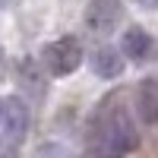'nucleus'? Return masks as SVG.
<instances>
[{
  "label": "nucleus",
  "mask_w": 158,
  "mask_h": 158,
  "mask_svg": "<svg viewBox=\"0 0 158 158\" xmlns=\"http://www.w3.org/2000/svg\"><path fill=\"white\" fill-rule=\"evenodd\" d=\"M139 146V130L123 108H101L89 127L85 149L92 158H123Z\"/></svg>",
  "instance_id": "1"
},
{
  "label": "nucleus",
  "mask_w": 158,
  "mask_h": 158,
  "mask_svg": "<svg viewBox=\"0 0 158 158\" xmlns=\"http://www.w3.org/2000/svg\"><path fill=\"white\" fill-rule=\"evenodd\" d=\"M41 63H44V70L51 76H57V79L73 76L79 70V63H82V44H79V38H73V35L54 38L51 44H44Z\"/></svg>",
  "instance_id": "2"
},
{
  "label": "nucleus",
  "mask_w": 158,
  "mask_h": 158,
  "mask_svg": "<svg viewBox=\"0 0 158 158\" xmlns=\"http://www.w3.org/2000/svg\"><path fill=\"white\" fill-rule=\"evenodd\" d=\"M29 123H32V114H29L25 98H22V95L3 98V120H0V133H3V142H6V146L22 142L25 133H29Z\"/></svg>",
  "instance_id": "3"
},
{
  "label": "nucleus",
  "mask_w": 158,
  "mask_h": 158,
  "mask_svg": "<svg viewBox=\"0 0 158 158\" xmlns=\"http://www.w3.org/2000/svg\"><path fill=\"white\" fill-rule=\"evenodd\" d=\"M123 19V6L120 0H89L85 6V29L95 38H108Z\"/></svg>",
  "instance_id": "4"
},
{
  "label": "nucleus",
  "mask_w": 158,
  "mask_h": 158,
  "mask_svg": "<svg viewBox=\"0 0 158 158\" xmlns=\"http://www.w3.org/2000/svg\"><path fill=\"white\" fill-rule=\"evenodd\" d=\"M120 51L127 54V60H133V63H149V60L158 57L155 38H152L146 29H139V25H130V29L123 32V38H120Z\"/></svg>",
  "instance_id": "5"
},
{
  "label": "nucleus",
  "mask_w": 158,
  "mask_h": 158,
  "mask_svg": "<svg viewBox=\"0 0 158 158\" xmlns=\"http://www.w3.org/2000/svg\"><path fill=\"white\" fill-rule=\"evenodd\" d=\"M127 54L120 48H95L92 51V57H89V67H92V73H95L98 79H117L123 73V67H127Z\"/></svg>",
  "instance_id": "6"
},
{
  "label": "nucleus",
  "mask_w": 158,
  "mask_h": 158,
  "mask_svg": "<svg viewBox=\"0 0 158 158\" xmlns=\"http://www.w3.org/2000/svg\"><path fill=\"white\" fill-rule=\"evenodd\" d=\"M16 82H19V89L25 95L41 98L44 95V63H35L32 57H25L16 67Z\"/></svg>",
  "instance_id": "7"
},
{
  "label": "nucleus",
  "mask_w": 158,
  "mask_h": 158,
  "mask_svg": "<svg viewBox=\"0 0 158 158\" xmlns=\"http://www.w3.org/2000/svg\"><path fill=\"white\" fill-rule=\"evenodd\" d=\"M136 108L146 123H158V76L142 79L136 89Z\"/></svg>",
  "instance_id": "8"
},
{
  "label": "nucleus",
  "mask_w": 158,
  "mask_h": 158,
  "mask_svg": "<svg viewBox=\"0 0 158 158\" xmlns=\"http://www.w3.org/2000/svg\"><path fill=\"white\" fill-rule=\"evenodd\" d=\"M35 158H67V152H63L60 146H41Z\"/></svg>",
  "instance_id": "9"
},
{
  "label": "nucleus",
  "mask_w": 158,
  "mask_h": 158,
  "mask_svg": "<svg viewBox=\"0 0 158 158\" xmlns=\"http://www.w3.org/2000/svg\"><path fill=\"white\" fill-rule=\"evenodd\" d=\"M0 158H19V152H16V146H0Z\"/></svg>",
  "instance_id": "10"
},
{
  "label": "nucleus",
  "mask_w": 158,
  "mask_h": 158,
  "mask_svg": "<svg viewBox=\"0 0 158 158\" xmlns=\"http://www.w3.org/2000/svg\"><path fill=\"white\" fill-rule=\"evenodd\" d=\"M133 3H139L142 10H158V0H133Z\"/></svg>",
  "instance_id": "11"
},
{
  "label": "nucleus",
  "mask_w": 158,
  "mask_h": 158,
  "mask_svg": "<svg viewBox=\"0 0 158 158\" xmlns=\"http://www.w3.org/2000/svg\"><path fill=\"white\" fill-rule=\"evenodd\" d=\"M0 120H3V101H0Z\"/></svg>",
  "instance_id": "12"
},
{
  "label": "nucleus",
  "mask_w": 158,
  "mask_h": 158,
  "mask_svg": "<svg viewBox=\"0 0 158 158\" xmlns=\"http://www.w3.org/2000/svg\"><path fill=\"white\" fill-rule=\"evenodd\" d=\"M0 60H3V48H0Z\"/></svg>",
  "instance_id": "13"
}]
</instances>
